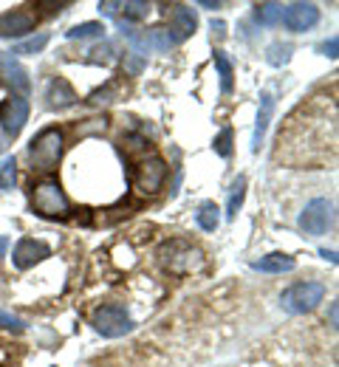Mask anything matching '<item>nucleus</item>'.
<instances>
[{"label":"nucleus","instance_id":"a878e982","mask_svg":"<svg viewBox=\"0 0 339 367\" xmlns=\"http://www.w3.org/2000/svg\"><path fill=\"white\" fill-rule=\"evenodd\" d=\"M45 45H48V34H37V37H31L25 43H17L11 48V54H40Z\"/></svg>","mask_w":339,"mask_h":367},{"label":"nucleus","instance_id":"2f4dec72","mask_svg":"<svg viewBox=\"0 0 339 367\" xmlns=\"http://www.w3.org/2000/svg\"><path fill=\"white\" fill-rule=\"evenodd\" d=\"M320 254H323V257H326V260H331V263H337V252H328V249H323V252H320Z\"/></svg>","mask_w":339,"mask_h":367},{"label":"nucleus","instance_id":"b1692460","mask_svg":"<svg viewBox=\"0 0 339 367\" xmlns=\"http://www.w3.org/2000/svg\"><path fill=\"white\" fill-rule=\"evenodd\" d=\"M215 65H218V74H221V91L232 94V62L226 60L224 51H215Z\"/></svg>","mask_w":339,"mask_h":367},{"label":"nucleus","instance_id":"7ed1b4c3","mask_svg":"<svg viewBox=\"0 0 339 367\" xmlns=\"http://www.w3.org/2000/svg\"><path fill=\"white\" fill-rule=\"evenodd\" d=\"M31 203H34V212L42 215V218H68L71 212V203L62 192V186L54 181V179H45V181L34 184L31 186Z\"/></svg>","mask_w":339,"mask_h":367},{"label":"nucleus","instance_id":"cd10ccee","mask_svg":"<svg viewBox=\"0 0 339 367\" xmlns=\"http://www.w3.org/2000/svg\"><path fill=\"white\" fill-rule=\"evenodd\" d=\"M215 153H218L221 159H229V156H232V130H229V128L215 139Z\"/></svg>","mask_w":339,"mask_h":367},{"label":"nucleus","instance_id":"0eeeda50","mask_svg":"<svg viewBox=\"0 0 339 367\" xmlns=\"http://www.w3.org/2000/svg\"><path fill=\"white\" fill-rule=\"evenodd\" d=\"M334 220H337L334 203H331L328 198H314L311 203H306V209H303V215H300V229H303L306 235L320 237V235H326V232L334 226Z\"/></svg>","mask_w":339,"mask_h":367},{"label":"nucleus","instance_id":"39448f33","mask_svg":"<svg viewBox=\"0 0 339 367\" xmlns=\"http://www.w3.org/2000/svg\"><path fill=\"white\" fill-rule=\"evenodd\" d=\"M326 300V286L323 283H294L283 291L280 305L289 314H311L320 303Z\"/></svg>","mask_w":339,"mask_h":367},{"label":"nucleus","instance_id":"a211bd4d","mask_svg":"<svg viewBox=\"0 0 339 367\" xmlns=\"http://www.w3.org/2000/svg\"><path fill=\"white\" fill-rule=\"evenodd\" d=\"M221 209L215 206V201H204L201 206H198V212H195V223L204 229V232H215L218 229V223H221V215H218Z\"/></svg>","mask_w":339,"mask_h":367},{"label":"nucleus","instance_id":"c85d7f7f","mask_svg":"<svg viewBox=\"0 0 339 367\" xmlns=\"http://www.w3.org/2000/svg\"><path fill=\"white\" fill-rule=\"evenodd\" d=\"M0 328H8L14 334H20V331H25V322L20 317H14V314H8V311L0 308Z\"/></svg>","mask_w":339,"mask_h":367},{"label":"nucleus","instance_id":"9d476101","mask_svg":"<svg viewBox=\"0 0 339 367\" xmlns=\"http://www.w3.org/2000/svg\"><path fill=\"white\" fill-rule=\"evenodd\" d=\"M280 20L289 31H309L320 20V9L314 3H289L280 11Z\"/></svg>","mask_w":339,"mask_h":367},{"label":"nucleus","instance_id":"2eb2a0df","mask_svg":"<svg viewBox=\"0 0 339 367\" xmlns=\"http://www.w3.org/2000/svg\"><path fill=\"white\" fill-rule=\"evenodd\" d=\"M294 266H297V260L292 254H283V252H272V254L252 263L255 271H266V274H283V271H292Z\"/></svg>","mask_w":339,"mask_h":367},{"label":"nucleus","instance_id":"f03ea898","mask_svg":"<svg viewBox=\"0 0 339 367\" xmlns=\"http://www.w3.org/2000/svg\"><path fill=\"white\" fill-rule=\"evenodd\" d=\"M59 156H62V133L57 128L40 130L37 139L31 142V147H28L31 170H37V173H54Z\"/></svg>","mask_w":339,"mask_h":367},{"label":"nucleus","instance_id":"dca6fc26","mask_svg":"<svg viewBox=\"0 0 339 367\" xmlns=\"http://www.w3.org/2000/svg\"><path fill=\"white\" fill-rule=\"evenodd\" d=\"M173 20H176L173 31L178 34V40L190 37V34L195 31V26H198V20H195V11H193L190 6H173Z\"/></svg>","mask_w":339,"mask_h":367},{"label":"nucleus","instance_id":"f257e3e1","mask_svg":"<svg viewBox=\"0 0 339 367\" xmlns=\"http://www.w3.org/2000/svg\"><path fill=\"white\" fill-rule=\"evenodd\" d=\"M159 260L173 274H193L204 266V252L187 240H170L159 249Z\"/></svg>","mask_w":339,"mask_h":367},{"label":"nucleus","instance_id":"4468645a","mask_svg":"<svg viewBox=\"0 0 339 367\" xmlns=\"http://www.w3.org/2000/svg\"><path fill=\"white\" fill-rule=\"evenodd\" d=\"M45 99H48V108H57V111H62V108H71L74 102H76V94H74V88L65 82V79H51L48 82V88H45Z\"/></svg>","mask_w":339,"mask_h":367},{"label":"nucleus","instance_id":"4be33fe9","mask_svg":"<svg viewBox=\"0 0 339 367\" xmlns=\"http://www.w3.org/2000/svg\"><path fill=\"white\" fill-rule=\"evenodd\" d=\"M102 31H105V26L96 23V20H91V23L74 26L71 31H65V37H68V40H88V37H102Z\"/></svg>","mask_w":339,"mask_h":367},{"label":"nucleus","instance_id":"393cba45","mask_svg":"<svg viewBox=\"0 0 339 367\" xmlns=\"http://www.w3.org/2000/svg\"><path fill=\"white\" fill-rule=\"evenodd\" d=\"M14 181H17V162L14 156H6L0 162V189H14Z\"/></svg>","mask_w":339,"mask_h":367},{"label":"nucleus","instance_id":"423d86ee","mask_svg":"<svg viewBox=\"0 0 339 367\" xmlns=\"http://www.w3.org/2000/svg\"><path fill=\"white\" fill-rule=\"evenodd\" d=\"M122 34H127L130 45L139 54H164V51H170V48H176L181 43L173 28H147V31H127V28H122Z\"/></svg>","mask_w":339,"mask_h":367},{"label":"nucleus","instance_id":"9b49d317","mask_svg":"<svg viewBox=\"0 0 339 367\" xmlns=\"http://www.w3.org/2000/svg\"><path fill=\"white\" fill-rule=\"evenodd\" d=\"M51 254V249L42 243V240H31V237H23V240H17V246H14V252H11V263H14V269H31L34 263H40V260H45Z\"/></svg>","mask_w":339,"mask_h":367},{"label":"nucleus","instance_id":"f8f14e48","mask_svg":"<svg viewBox=\"0 0 339 367\" xmlns=\"http://www.w3.org/2000/svg\"><path fill=\"white\" fill-rule=\"evenodd\" d=\"M34 23H37V17L25 9L6 11V14H0V37H23V34L34 31Z\"/></svg>","mask_w":339,"mask_h":367},{"label":"nucleus","instance_id":"c756f323","mask_svg":"<svg viewBox=\"0 0 339 367\" xmlns=\"http://www.w3.org/2000/svg\"><path fill=\"white\" fill-rule=\"evenodd\" d=\"M337 48H339V40L337 37H331V40H326V43L320 45V54H326V57L337 60Z\"/></svg>","mask_w":339,"mask_h":367},{"label":"nucleus","instance_id":"5701e85b","mask_svg":"<svg viewBox=\"0 0 339 367\" xmlns=\"http://www.w3.org/2000/svg\"><path fill=\"white\" fill-rule=\"evenodd\" d=\"M119 9H122L125 20H144L150 14V3H144V0H127V3H119Z\"/></svg>","mask_w":339,"mask_h":367},{"label":"nucleus","instance_id":"bb28decb","mask_svg":"<svg viewBox=\"0 0 339 367\" xmlns=\"http://www.w3.org/2000/svg\"><path fill=\"white\" fill-rule=\"evenodd\" d=\"M113 57H116L113 43H102V45H96V48L91 51V62H110Z\"/></svg>","mask_w":339,"mask_h":367},{"label":"nucleus","instance_id":"aec40b11","mask_svg":"<svg viewBox=\"0 0 339 367\" xmlns=\"http://www.w3.org/2000/svg\"><path fill=\"white\" fill-rule=\"evenodd\" d=\"M280 11H283L280 3H260V6H255V20L260 26H275V23H280Z\"/></svg>","mask_w":339,"mask_h":367},{"label":"nucleus","instance_id":"6e6552de","mask_svg":"<svg viewBox=\"0 0 339 367\" xmlns=\"http://www.w3.org/2000/svg\"><path fill=\"white\" fill-rule=\"evenodd\" d=\"M28 122V102L23 96H8L3 105H0V130L14 139Z\"/></svg>","mask_w":339,"mask_h":367},{"label":"nucleus","instance_id":"72a5a7b5","mask_svg":"<svg viewBox=\"0 0 339 367\" xmlns=\"http://www.w3.org/2000/svg\"><path fill=\"white\" fill-rule=\"evenodd\" d=\"M6 142H8V136L0 130V153H3V147H6Z\"/></svg>","mask_w":339,"mask_h":367},{"label":"nucleus","instance_id":"6ab92c4d","mask_svg":"<svg viewBox=\"0 0 339 367\" xmlns=\"http://www.w3.org/2000/svg\"><path fill=\"white\" fill-rule=\"evenodd\" d=\"M243 195H246V179L238 176V179L232 181L229 203H226V218H229V220H235V215H238V209H241V203H243Z\"/></svg>","mask_w":339,"mask_h":367},{"label":"nucleus","instance_id":"1a4fd4ad","mask_svg":"<svg viewBox=\"0 0 339 367\" xmlns=\"http://www.w3.org/2000/svg\"><path fill=\"white\" fill-rule=\"evenodd\" d=\"M164 179H167V164H164L159 156H150V159H144V162L139 164V170H136V189H139L142 195H153V192L161 189Z\"/></svg>","mask_w":339,"mask_h":367},{"label":"nucleus","instance_id":"473e14b6","mask_svg":"<svg viewBox=\"0 0 339 367\" xmlns=\"http://www.w3.org/2000/svg\"><path fill=\"white\" fill-rule=\"evenodd\" d=\"M204 9H221V3H209V0H201Z\"/></svg>","mask_w":339,"mask_h":367},{"label":"nucleus","instance_id":"ddd939ff","mask_svg":"<svg viewBox=\"0 0 339 367\" xmlns=\"http://www.w3.org/2000/svg\"><path fill=\"white\" fill-rule=\"evenodd\" d=\"M272 113H275V96H272V91H263V94H260L258 122H255V136H252V150H255V153H258L260 145H263V136H266V128H269Z\"/></svg>","mask_w":339,"mask_h":367},{"label":"nucleus","instance_id":"412c9836","mask_svg":"<svg viewBox=\"0 0 339 367\" xmlns=\"http://www.w3.org/2000/svg\"><path fill=\"white\" fill-rule=\"evenodd\" d=\"M292 51H294V48H292L289 43H272V45H269V51H266V60H269V65L283 68V65H289Z\"/></svg>","mask_w":339,"mask_h":367},{"label":"nucleus","instance_id":"7c9ffc66","mask_svg":"<svg viewBox=\"0 0 339 367\" xmlns=\"http://www.w3.org/2000/svg\"><path fill=\"white\" fill-rule=\"evenodd\" d=\"M99 11H102V14H116V11H119V3L105 0V3H99Z\"/></svg>","mask_w":339,"mask_h":367},{"label":"nucleus","instance_id":"f3484780","mask_svg":"<svg viewBox=\"0 0 339 367\" xmlns=\"http://www.w3.org/2000/svg\"><path fill=\"white\" fill-rule=\"evenodd\" d=\"M3 74H6V82L14 88V91H20L23 94V99H25V94H28V88H31V82H28V74H25V68H20L17 62H11V60H6V65H3Z\"/></svg>","mask_w":339,"mask_h":367},{"label":"nucleus","instance_id":"20e7f679","mask_svg":"<svg viewBox=\"0 0 339 367\" xmlns=\"http://www.w3.org/2000/svg\"><path fill=\"white\" fill-rule=\"evenodd\" d=\"M91 325L96 328V334L108 337V339H116V337H125L133 331V320L127 314L125 305L119 303H110V305H99L93 314H91Z\"/></svg>","mask_w":339,"mask_h":367}]
</instances>
